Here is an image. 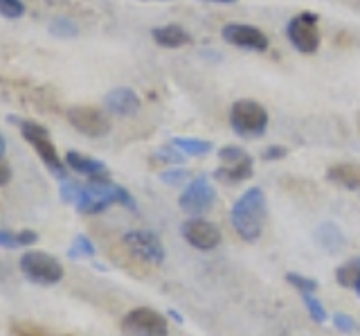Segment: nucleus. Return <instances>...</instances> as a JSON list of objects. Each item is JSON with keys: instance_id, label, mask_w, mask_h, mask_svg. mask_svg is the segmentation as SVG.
Here are the masks:
<instances>
[{"instance_id": "obj_1", "label": "nucleus", "mask_w": 360, "mask_h": 336, "mask_svg": "<svg viewBox=\"0 0 360 336\" xmlns=\"http://www.w3.org/2000/svg\"><path fill=\"white\" fill-rule=\"evenodd\" d=\"M268 217V204L262 187H250L239 197V201L232 206V226L239 232V237L245 242H257L259 235L264 232Z\"/></svg>"}, {"instance_id": "obj_2", "label": "nucleus", "mask_w": 360, "mask_h": 336, "mask_svg": "<svg viewBox=\"0 0 360 336\" xmlns=\"http://www.w3.org/2000/svg\"><path fill=\"white\" fill-rule=\"evenodd\" d=\"M9 122H14V125H18L20 133H22V138H25L34 151H37L41 156V161L45 163V167L56 176V178H65V163L59 158V154H56V147H54V142L50 138V131L37 125V122H30V120H22V118H16V116H11Z\"/></svg>"}, {"instance_id": "obj_3", "label": "nucleus", "mask_w": 360, "mask_h": 336, "mask_svg": "<svg viewBox=\"0 0 360 336\" xmlns=\"http://www.w3.org/2000/svg\"><path fill=\"white\" fill-rule=\"evenodd\" d=\"M18 268L32 285H39V287H52L56 282H61V278H63V264L56 260L54 255L45 251L25 253L20 257Z\"/></svg>"}, {"instance_id": "obj_4", "label": "nucleus", "mask_w": 360, "mask_h": 336, "mask_svg": "<svg viewBox=\"0 0 360 336\" xmlns=\"http://www.w3.org/2000/svg\"><path fill=\"white\" fill-rule=\"evenodd\" d=\"M230 125L243 138H262L268 127V111L255 99H239L230 111Z\"/></svg>"}, {"instance_id": "obj_5", "label": "nucleus", "mask_w": 360, "mask_h": 336, "mask_svg": "<svg viewBox=\"0 0 360 336\" xmlns=\"http://www.w3.org/2000/svg\"><path fill=\"white\" fill-rule=\"evenodd\" d=\"M124 336H169V321L160 311L149 307L131 309L122 318Z\"/></svg>"}, {"instance_id": "obj_6", "label": "nucleus", "mask_w": 360, "mask_h": 336, "mask_svg": "<svg viewBox=\"0 0 360 336\" xmlns=\"http://www.w3.org/2000/svg\"><path fill=\"white\" fill-rule=\"evenodd\" d=\"M217 204V189L210 183V178L198 176L189 181L183 197H180V210L189 217H202Z\"/></svg>"}, {"instance_id": "obj_7", "label": "nucleus", "mask_w": 360, "mask_h": 336, "mask_svg": "<svg viewBox=\"0 0 360 336\" xmlns=\"http://www.w3.org/2000/svg\"><path fill=\"white\" fill-rule=\"evenodd\" d=\"M288 39L292 48L302 54H313L320 48V30H318V14L304 12L290 18L288 23Z\"/></svg>"}, {"instance_id": "obj_8", "label": "nucleus", "mask_w": 360, "mask_h": 336, "mask_svg": "<svg viewBox=\"0 0 360 336\" xmlns=\"http://www.w3.org/2000/svg\"><path fill=\"white\" fill-rule=\"evenodd\" d=\"M70 125L88 138H104L110 131V120L101 108L95 106H72L68 111Z\"/></svg>"}, {"instance_id": "obj_9", "label": "nucleus", "mask_w": 360, "mask_h": 336, "mask_svg": "<svg viewBox=\"0 0 360 336\" xmlns=\"http://www.w3.org/2000/svg\"><path fill=\"white\" fill-rule=\"evenodd\" d=\"M124 246L142 262L162 264L165 262V246L158 239V235L151 230H129L124 235Z\"/></svg>"}, {"instance_id": "obj_10", "label": "nucleus", "mask_w": 360, "mask_h": 336, "mask_svg": "<svg viewBox=\"0 0 360 336\" xmlns=\"http://www.w3.org/2000/svg\"><path fill=\"white\" fill-rule=\"evenodd\" d=\"M180 232H183V237L198 251H214L221 244V230L214 226L212 221L200 219V217L187 219L183 226H180Z\"/></svg>"}, {"instance_id": "obj_11", "label": "nucleus", "mask_w": 360, "mask_h": 336, "mask_svg": "<svg viewBox=\"0 0 360 336\" xmlns=\"http://www.w3.org/2000/svg\"><path fill=\"white\" fill-rule=\"evenodd\" d=\"M223 39L234 48L252 50V52H264L268 50V37L262 30L243 23H230L223 27Z\"/></svg>"}, {"instance_id": "obj_12", "label": "nucleus", "mask_w": 360, "mask_h": 336, "mask_svg": "<svg viewBox=\"0 0 360 336\" xmlns=\"http://www.w3.org/2000/svg\"><path fill=\"white\" fill-rule=\"evenodd\" d=\"M104 104L108 108V113L112 116H135L140 111V97L131 88H115L104 97Z\"/></svg>"}, {"instance_id": "obj_13", "label": "nucleus", "mask_w": 360, "mask_h": 336, "mask_svg": "<svg viewBox=\"0 0 360 336\" xmlns=\"http://www.w3.org/2000/svg\"><path fill=\"white\" fill-rule=\"evenodd\" d=\"M65 165L75 170L77 174L82 176H88V181H97V178H108V167L101 163V161H95V158H88V156L79 154V151H68L65 154Z\"/></svg>"}, {"instance_id": "obj_14", "label": "nucleus", "mask_w": 360, "mask_h": 336, "mask_svg": "<svg viewBox=\"0 0 360 336\" xmlns=\"http://www.w3.org/2000/svg\"><path fill=\"white\" fill-rule=\"evenodd\" d=\"M315 244L326 253H340L347 246V239H345V232L340 230V226L329 221V223H322V226L315 230Z\"/></svg>"}, {"instance_id": "obj_15", "label": "nucleus", "mask_w": 360, "mask_h": 336, "mask_svg": "<svg viewBox=\"0 0 360 336\" xmlns=\"http://www.w3.org/2000/svg\"><path fill=\"white\" fill-rule=\"evenodd\" d=\"M326 178L331 183L347 187V189H356L360 187V165L356 163H338L326 170Z\"/></svg>"}, {"instance_id": "obj_16", "label": "nucleus", "mask_w": 360, "mask_h": 336, "mask_svg": "<svg viewBox=\"0 0 360 336\" xmlns=\"http://www.w3.org/2000/svg\"><path fill=\"white\" fill-rule=\"evenodd\" d=\"M151 37L160 48H172V50L174 48H183L191 41L189 35L180 25H160V27H155L151 32Z\"/></svg>"}, {"instance_id": "obj_17", "label": "nucleus", "mask_w": 360, "mask_h": 336, "mask_svg": "<svg viewBox=\"0 0 360 336\" xmlns=\"http://www.w3.org/2000/svg\"><path fill=\"white\" fill-rule=\"evenodd\" d=\"M39 242L37 230H7L0 228V249H22Z\"/></svg>"}, {"instance_id": "obj_18", "label": "nucleus", "mask_w": 360, "mask_h": 336, "mask_svg": "<svg viewBox=\"0 0 360 336\" xmlns=\"http://www.w3.org/2000/svg\"><path fill=\"white\" fill-rule=\"evenodd\" d=\"M252 176V161L245 163H236V165H221L217 172H214V178H219L223 183H241L245 178Z\"/></svg>"}, {"instance_id": "obj_19", "label": "nucleus", "mask_w": 360, "mask_h": 336, "mask_svg": "<svg viewBox=\"0 0 360 336\" xmlns=\"http://www.w3.org/2000/svg\"><path fill=\"white\" fill-rule=\"evenodd\" d=\"M335 280H338V285L345 289H356L360 285V257H354V260L338 266Z\"/></svg>"}, {"instance_id": "obj_20", "label": "nucleus", "mask_w": 360, "mask_h": 336, "mask_svg": "<svg viewBox=\"0 0 360 336\" xmlns=\"http://www.w3.org/2000/svg\"><path fill=\"white\" fill-rule=\"evenodd\" d=\"M176 147L183 151L185 156H205L212 151V142L207 140H200V138H174L172 140Z\"/></svg>"}, {"instance_id": "obj_21", "label": "nucleus", "mask_w": 360, "mask_h": 336, "mask_svg": "<svg viewBox=\"0 0 360 336\" xmlns=\"http://www.w3.org/2000/svg\"><path fill=\"white\" fill-rule=\"evenodd\" d=\"M50 32L54 37H59V39H75L79 35V27L72 23L70 18H54L52 23H50Z\"/></svg>"}, {"instance_id": "obj_22", "label": "nucleus", "mask_w": 360, "mask_h": 336, "mask_svg": "<svg viewBox=\"0 0 360 336\" xmlns=\"http://www.w3.org/2000/svg\"><path fill=\"white\" fill-rule=\"evenodd\" d=\"M75 260H82V257H93L95 255V244L90 242L86 235H77L72 246H70V253H68Z\"/></svg>"}, {"instance_id": "obj_23", "label": "nucleus", "mask_w": 360, "mask_h": 336, "mask_svg": "<svg viewBox=\"0 0 360 336\" xmlns=\"http://www.w3.org/2000/svg\"><path fill=\"white\" fill-rule=\"evenodd\" d=\"M286 282L292 285V289H297L300 294H315L318 291V280H313V278H304L300 273H288L286 275Z\"/></svg>"}, {"instance_id": "obj_24", "label": "nucleus", "mask_w": 360, "mask_h": 336, "mask_svg": "<svg viewBox=\"0 0 360 336\" xmlns=\"http://www.w3.org/2000/svg\"><path fill=\"white\" fill-rule=\"evenodd\" d=\"M11 334L14 336H65V334H52L34 323H14L11 325Z\"/></svg>"}, {"instance_id": "obj_25", "label": "nucleus", "mask_w": 360, "mask_h": 336, "mask_svg": "<svg viewBox=\"0 0 360 336\" xmlns=\"http://www.w3.org/2000/svg\"><path fill=\"white\" fill-rule=\"evenodd\" d=\"M82 189H84L82 183L70 181V178H63V181H61V199H63V204L75 206L77 201H79V197H82Z\"/></svg>"}, {"instance_id": "obj_26", "label": "nucleus", "mask_w": 360, "mask_h": 336, "mask_svg": "<svg viewBox=\"0 0 360 336\" xmlns=\"http://www.w3.org/2000/svg\"><path fill=\"white\" fill-rule=\"evenodd\" d=\"M219 158L223 165H236V163H245V161H252L250 154L241 147H223L219 151Z\"/></svg>"}, {"instance_id": "obj_27", "label": "nucleus", "mask_w": 360, "mask_h": 336, "mask_svg": "<svg viewBox=\"0 0 360 336\" xmlns=\"http://www.w3.org/2000/svg\"><path fill=\"white\" fill-rule=\"evenodd\" d=\"M304 298V305H307V309H309V313H311V318L318 323V325H322V323H326V309L322 307V302L315 298L313 294H304L302 296Z\"/></svg>"}, {"instance_id": "obj_28", "label": "nucleus", "mask_w": 360, "mask_h": 336, "mask_svg": "<svg viewBox=\"0 0 360 336\" xmlns=\"http://www.w3.org/2000/svg\"><path fill=\"white\" fill-rule=\"evenodd\" d=\"M25 14V3L22 0H0V16L16 20Z\"/></svg>"}, {"instance_id": "obj_29", "label": "nucleus", "mask_w": 360, "mask_h": 336, "mask_svg": "<svg viewBox=\"0 0 360 336\" xmlns=\"http://www.w3.org/2000/svg\"><path fill=\"white\" fill-rule=\"evenodd\" d=\"M155 158L158 161H162V163H183L185 161V154L180 151L176 144L172 142V144H165V147H160L158 149V154H155Z\"/></svg>"}, {"instance_id": "obj_30", "label": "nucleus", "mask_w": 360, "mask_h": 336, "mask_svg": "<svg viewBox=\"0 0 360 336\" xmlns=\"http://www.w3.org/2000/svg\"><path fill=\"white\" fill-rule=\"evenodd\" d=\"M160 178H162L165 183H169V185H178V183H185L187 181L189 172L187 170H167V172L160 174Z\"/></svg>"}, {"instance_id": "obj_31", "label": "nucleus", "mask_w": 360, "mask_h": 336, "mask_svg": "<svg viewBox=\"0 0 360 336\" xmlns=\"http://www.w3.org/2000/svg\"><path fill=\"white\" fill-rule=\"evenodd\" d=\"M333 325L340 332H345V334H352L354 330H356V323H354V318L352 316H347V313H335L333 316Z\"/></svg>"}, {"instance_id": "obj_32", "label": "nucleus", "mask_w": 360, "mask_h": 336, "mask_svg": "<svg viewBox=\"0 0 360 336\" xmlns=\"http://www.w3.org/2000/svg\"><path fill=\"white\" fill-rule=\"evenodd\" d=\"M11 181V165L5 161V156H0V187H5Z\"/></svg>"}, {"instance_id": "obj_33", "label": "nucleus", "mask_w": 360, "mask_h": 336, "mask_svg": "<svg viewBox=\"0 0 360 336\" xmlns=\"http://www.w3.org/2000/svg\"><path fill=\"white\" fill-rule=\"evenodd\" d=\"M284 156H286V149H284V147H277V144H275V147H268V149L264 151V161H266V163H270V161H279V158H284Z\"/></svg>"}, {"instance_id": "obj_34", "label": "nucleus", "mask_w": 360, "mask_h": 336, "mask_svg": "<svg viewBox=\"0 0 360 336\" xmlns=\"http://www.w3.org/2000/svg\"><path fill=\"white\" fill-rule=\"evenodd\" d=\"M169 316H172V318H174L176 323H180V325H183V316H180L178 311H174V309H172V311H169Z\"/></svg>"}, {"instance_id": "obj_35", "label": "nucleus", "mask_w": 360, "mask_h": 336, "mask_svg": "<svg viewBox=\"0 0 360 336\" xmlns=\"http://www.w3.org/2000/svg\"><path fill=\"white\" fill-rule=\"evenodd\" d=\"M5 149H7V142L3 138V133H0V156H5Z\"/></svg>"}, {"instance_id": "obj_36", "label": "nucleus", "mask_w": 360, "mask_h": 336, "mask_svg": "<svg viewBox=\"0 0 360 336\" xmlns=\"http://www.w3.org/2000/svg\"><path fill=\"white\" fill-rule=\"evenodd\" d=\"M210 3H234V0H210Z\"/></svg>"}]
</instances>
